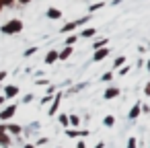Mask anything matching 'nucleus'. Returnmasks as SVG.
Segmentation results:
<instances>
[{
  "label": "nucleus",
  "instance_id": "2",
  "mask_svg": "<svg viewBox=\"0 0 150 148\" xmlns=\"http://www.w3.org/2000/svg\"><path fill=\"white\" fill-rule=\"evenodd\" d=\"M15 111H17V105H8L6 109L0 111V119H11L15 115Z\"/></svg>",
  "mask_w": 150,
  "mask_h": 148
},
{
  "label": "nucleus",
  "instance_id": "12",
  "mask_svg": "<svg viewBox=\"0 0 150 148\" xmlns=\"http://www.w3.org/2000/svg\"><path fill=\"white\" fill-rule=\"evenodd\" d=\"M70 52H72V50H66V52H62V56H60V58H62V60H66V58L70 56Z\"/></svg>",
  "mask_w": 150,
  "mask_h": 148
},
{
  "label": "nucleus",
  "instance_id": "19",
  "mask_svg": "<svg viewBox=\"0 0 150 148\" xmlns=\"http://www.w3.org/2000/svg\"><path fill=\"white\" fill-rule=\"evenodd\" d=\"M25 148H33V146H25Z\"/></svg>",
  "mask_w": 150,
  "mask_h": 148
},
{
  "label": "nucleus",
  "instance_id": "17",
  "mask_svg": "<svg viewBox=\"0 0 150 148\" xmlns=\"http://www.w3.org/2000/svg\"><path fill=\"white\" fill-rule=\"evenodd\" d=\"M76 148H84V144H82V142H78V146H76Z\"/></svg>",
  "mask_w": 150,
  "mask_h": 148
},
{
  "label": "nucleus",
  "instance_id": "9",
  "mask_svg": "<svg viewBox=\"0 0 150 148\" xmlns=\"http://www.w3.org/2000/svg\"><path fill=\"white\" fill-rule=\"evenodd\" d=\"M95 33H97L95 29H84V31H82V37H93Z\"/></svg>",
  "mask_w": 150,
  "mask_h": 148
},
{
  "label": "nucleus",
  "instance_id": "14",
  "mask_svg": "<svg viewBox=\"0 0 150 148\" xmlns=\"http://www.w3.org/2000/svg\"><path fill=\"white\" fill-rule=\"evenodd\" d=\"M105 125H113V117H105Z\"/></svg>",
  "mask_w": 150,
  "mask_h": 148
},
{
  "label": "nucleus",
  "instance_id": "1",
  "mask_svg": "<svg viewBox=\"0 0 150 148\" xmlns=\"http://www.w3.org/2000/svg\"><path fill=\"white\" fill-rule=\"evenodd\" d=\"M21 29H23V23H21V21H11V23H6V25L2 27V33L11 35V33H19Z\"/></svg>",
  "mask_w": 150,
  "mask_h": 148
},
{
  "label": "nucleus",
  "instance_id": "8",
  "mask_svg": "<svg viewBox=\"0 0 150 148\" xmlns=\"http://www.w3.org/2000/svg\"><path fill=\"white\" fill-rule=\"evenodd\" d=\"M138 115H140V105L132 107V111H129V117H138Z\"/></svg>",
  "mask_w": 150,
  "mask_h": 148
},
{
  "label": "nucleus",
  "instance_id": "3",
  "mask_svg": "<svg viewBox=\"0 0 150 148\" xmlns=\"http://www.w3.org/2000/svg\"><path fill=\"white\" fill-rule=\"evenodd\" d=\"M60 15H62V13H60L58 8H50V11H47V17H50V19H60Z\"/></svg>",
  "mask_w": 150,
  "mask_h": 148
},
{
  "label": "nucleus",
  "instance_id": "16",
  "mask_svg": "<svg viewBox=\"0 0 150 148\" xmlns=\"http://www.w3.org/2000/svg\"><path fill=\"white\" fill-rule=\"evenodd\" d=\"M146 95H150V84H148V86H146Z\"/></svg>",
  "mask_w": 150,
  "mask_h": 148
},
{
  "label": "nucleus",
  "instance_id": "10",
  "mask_svg": "<svg viewBox=\"0 0 150 148\" xmlns=\"http://www.w3.org/2000/svg\"><path fill=\"white\" fill-rule=\"evenodd\" d=\"M58 105H60V95H58V99L54 101V105H52V109H50V113H52V115H54V111L58 109Z\"/></svg>",
  "mask_w": 150,
  "mask_h": 148
},
{
  "label": "nucleus",
  "instance_id": "13",
  "mask_svg": "<svg viewBox=\"0 0 150 148\" xmlns=\"http://www.w3.org/2000/svg\"><path fill=\"white\" fill-rule=\"evenodd\" d=\"M123 62H125V58H117V60H115V66L119 68V64H123Z\"/></svg>",
  "mask_w": 150,
  "mask_h": 148
},
{
  "label": "nucleus",
  "instance_id": "11",
  "mask_svg": "<svg viewBox=\"0 0 150 148\" xmlns=\"http://www.w3.org/2000/svg\"><path fill=\"white\" fill-rule=\"evenodd\" d=\"M127 148H136V138H129V142H127Z\"/></svg>",
  "mask_w": 150,
  "mask_h": 148
},
{
  "label": "nucleus",
  "instance_id": "7",
  "mask_svg": "<svg viewBox=\"0 0 150 148\" xmlns=\"http://www.w3.org/2000/svg\"><path fill=\"white\" fill-rule=\"evenodd\" d=\"M4 93H6V97H15L17 95V86H6Z\"/></svg>",
  "mask_w": 150,
  "mask_h": 148
},
{
  "label": "nucleus",
  "instance_id": "6",
  "mask_svg": "<svg viewBox=\"0 0 150 148\" xmlns=\"http://www.w3.org/2000/svg\"><path fill=\"white\" fill-rule=\"evenodd\" d=\"M107 54H109V50H99V52H97V54H95V60H97V62H99V60H103V58H105V56H107Z\"/></svg>",
  "mask_w": 150,
  "mask_h": 148
},
{
  "label": "nucleus",
  "instance_id": "18",
  "mask_svg": "<svg viewBox=\"0 0 150 148\" xmlns=\"http://www.w3.org/2000/svg\"><path fill=\"white\" fill-rule=\"evenodd\" d=\"M2 101H4V97H0V105H2Z\"/></svg>",
  "mask_w": 150,
  "mask_h": 148
},
{
  "label": "nucleus",
  "instance_id": "15",
  "mask_svg": "<svg viewBox=\"0 0 150 148\" xmlns=\"http://www.w3.org/2000/svg\"><path fill=\"white\" fill-rule=\"evenodd\" d=\"M4 76H6V72H0V80H2Z\"/></svg>",
  "mask_w": 150,
  "mask_h": 148
},
{
  "label": "nucleus",
  "instance_id": "4",
  "mask_svg": "<svg viewBox=\"0 0 150 148\" xmlns=\"http://www.w3.org/2000/svg\"><path fill=\"white\" fill-rule=\"evenodd\" d=\"M58 60V54L56 52H50L47 56H45V64H52V62H56Z\"/></svg>",
  "mask_w": 150,
  "mask_h": 148
},
{
  "label": "nucleus",
  "instance_id": "5",
  "mask_svg": "<svg viewBox=\"0 0 150 148\" xmlns=\"http://www.w3.org/2000/svg\"><path fill=\"white\" fill-rule=\"evenodd\" d=\"M119 95V89H109L107 93H105V99H113V97H117Z\"/></svg>",
  "mask_w": 150,
  "mask_h": 148
},
{
  "label": "nucleus",
  "instance_id": "20",
  "mask_svg": "<svg viewBox=\"0 0 150 148\" xmlns=\"http://www.w3.org/2000/svg\"><path fill=\"white\" fill-rule=\"evenodd\" d=\"M148 70H150V62H148Z\"/></svg>",
  "mask_w": 150,
  "mask_h": 148
}]
</instances>
